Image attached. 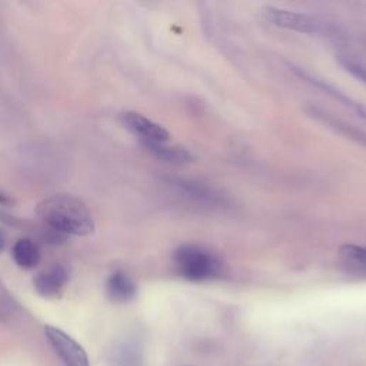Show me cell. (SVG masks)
Masks as SVG:
<instances>
[{"instance_id": "cell-1", "label": "cell", "mask_w": 366, "mask_h": 366, "mask_svg": "<svg viewBox=\"0 0 366 366\" xmlns=\"http://www.w3.org/2000/svg\"><path fill=\"white\" fill-rule=\"evenodd\" d=\"M37 214L57 232L86 236L94 230V220L86 203L69 194L44 199L37 204Z\"/></svg>"}, {"instance_id": "cell-2", "label": "cell", "mask_w": 366, "mask_h": 366, "mask_svg": "<svg viewBox=\"0 0 366 366\" xmlns=\"http://www.w3.org/2000/svg\"><path fill=\"white\" fill-rule=\"evenodd\" d=\"M177 270L190 280H206L217 276L222 262L216 254L196 244H183L173 254Z\"/></svg>"}, {"instance_id": "cell-3", "label": "cell", "mask_w": 366, "mask_h": 366, "mask_svg": "<svg viewBox=\"0 0 366 366\" xmlns=\"http://www.w3.org/2000/svg\"><path fill=\"white\" fill-rule=\"evenodd\" d=\"M44 336L64 366H90L83 346L66 332L54 326H46Z\"/></svg>"}, {"instance_id": "cell-4", "label": "cell", "mask_w": 366, "mask_h": 366, "mask_svg": "<svg viewBox=\"0 0 366 366\" xmlns=\"http://www.w3.org/2000/svg\"><path fill=\"white\" fill-rule=\"evenodd\" d=\"M266 16L273 24H276L279 27L296 30V31L320 33L325 30V26L322 21H319L316 17L305 14V13H297V11H290V10H285V9H276V7H267Z\"/></svg>"}, {"instance_id": "cell-5", "label": "cell", "mask_w": 366, "mask_h": 366, "mask_svg": "<svg viewBox=\"0 0 366 366\" xmlns=\"http://www.w3.org/2000/svg\"><path fill=\"white\" fill-rule=\"evenodd\" d=\"M122 120L126 127L139 134L144 143H164L169 140V132L166 129L140 113L126 112L123 113Z\"/></svg>"}, {"instance_id": "cell-6", "label": "cell", "mask_w": 366, "mask_h": 366, "mask_svg": "<svg viewBox=\"0 0 366 366\" xmlns=\"http://www.w3.org/2000/svg\"><path fill=\"white\" fill-rule=\"evenodd\" d=\"M67 279L69 274L63 266H53L37 274L34 279V287L41 296H56L64 287Z\"/></svg>"}, {"instance_id": "cell-7", "label": "cell", "mask_w": 366, "mask_h": 366, "mask_svg": "<svg viewBox=\"0 0 366 366\" xmlns=\"http://www.w3.org/2000/svg\"><path fill=\"white\" fill-rule=\"evenodd\" d=\"M107 293L116 302H127L136 295L134 282L122 270H116L107 279Z\"/></svg>"}, {"instance_id": "cell-8", "label": "cell", "mask_w": 366, "mask_h": 366, "mask_svg": "<svg viewBox=\"0 0 366 366\" xmlns=\"http://www.w3.org/2000/svg\"><path fill=\"white\" fill-rule=\"evenodd\" d=\"M14 262L23 269H31L39 263L40 252L30 239H20L14 243L11 250Z\"/></svg>"}, {"instance_id": "cell-9", "label": "cell", "mask_w": 366, "mask_h": 366, "mask_svg": "<svg viewBox=\"0 0 366 366\" xmlns=\"http://www.w3.org/2000/svg\"><path fill=\"white\" fill-rule=\"evenodd\" d=\"M147 150H150L154 156L159 159L169 162V163H186L192 159L190 153H187L182 147H170V146H163V143H144Z\"/></svg>"}, {"instance_id": "cell-10", "label": "cell", "mask_w": 366, "mask_h": 366, "mask_svg": "<svg viewBox=\"0 0 366 366\" xmlns=\"http://www.w3.org/2000/svg\"><path fill=\"white\" fill-rule=\"evenodd\" d=\"M173 186H176L180 192L183 193H187L189 196L192 197H196L197 200L200 202H207V203H217V196L210 192L207 187L199 184V183H193V182H189V180H180V179H174Z\"/></svg>"}, {"instance_id": "cell-11", "label": "cell", "mask_w": 366, "mask_h": 366, "mask_svg": "<svg viewBox=\"0 0 366 366\" xmlns=\"http://www.w3.org/2000/svg\"><path fill=\"white\" fill-rule=\"evenodd\" d=\"M340 254L349 263L366 266V247L356 244H346L340 249Z\"/></svg>"}, {"instance_id": "cell-12", "label": "cell", "mask_w": 366, "mask_h": 366, "mask_svg": "<svg viewBox=\"0 0 366 366\" xmlns=\"http://www.w3.org/2000/svg\"><path fill=\"white\" fill-rule=\"evenodd\" d=\"M119 359H120L122 366H137V363H139V357L136 356L133 347H129V346L122 349Z\"/></svg>"}, {"instance_id": "cell-13", "label": "cell", "mask_w": 366, "mask_h": 366, "mask_svg": "<svg viewBox=\"0 0 366 366\" xmlns=\"http://www.w3.org/2000/svg\"><path fill=\"white\" fill-rule=\"evenodd\" d=\"M340 63H342V64L346 67V70L350 71L355 77H357V79H360L362 81L366 83V69H365L363 66H360V64H357V63H353V61H349V60H342Z\"/></svg>"}, {"instance_id": "cell-14", "label": "cell", "mask_w": 366, "mask_h": 366, "mask_svg": "<svg viewBox=\"0 0 366 366\" xmlns=\"http://www.w3.org/2000/svg\"><path fill=\"white\" fill-rule=\"evenodd\" d=\"M4 246H6V236H4L3 230L0 229V252L4 249Z\"/></svg>"}]
</instances>
